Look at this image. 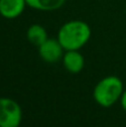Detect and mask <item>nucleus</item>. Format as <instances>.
Returning a JSON list of instances; mask_svg holds the SVG:
<instances>
[{
  "label": "nucleus",
  "mask_w": 126,
  "mask_h": 127,
  "mask_svg": "<svg viewBox=\"0 0 126 127\" xmlns=\"http://www.w3.org/2000/svg\"><path fill=\"white\" fill-rule=\"evenodd\" d=\"M92 29L83 20H70L59 28L57 39L65 50H79L89 41Z\"/></svg>",
  "instance_id": "1"
},
{
  "label": "nucleus",
  "mask_w": 126,
  "mask_h": 127,
  "mask_svg": "<svg viewBox=\"0 0 126 127\" xmlns=\"http://www.w3.org/2000/svg\"><path fill=\"white\" fill-rule=\"evenodd\" d=\"M124 85L123 81L117 76H106L102 78L93 90V97L96 104L104 108L113 106L117 100L121 99Z\"/></svg>",
  "instance_id": "2"
},
{
  "label": "nucleus",
  "mask_w": 126,
  "mask_h": 127,
  "mask_svg": "<svg viewBox=\"0 0 126 127\" xmlns=\"http://www.w3.org/2000/svg\"><path fill=\"white\" fill-rule=\"evenodd\" d=\"M21 119L19 104L8 97H0V127H19Z\"/></svg>",
  "instance_id": "3"
},
{
  "label": "nucleus",
  "mask_w": 126,
  "mask_h": 127,
  "mask_svg": "<svg viewBox=\"0 0 126 127\" xmlns=\"http://www.w3.org/2000/svg\"><path fill=\"white\" fill-rule=\"evenodd\" d=\"M65 49L63 48L62 44L59 40L56 38H48L45 42H42L39 47H38V53L39 56L44 62L54 64L57 63L63 59Z\"/></svg>",
  "instance_id": "4"
},
{
  "label": "nucleus",
  "mask_w": 126,
  "mask_h": 127,
  "mask_svg": "<svg viewBox=\"0 0 126 127\" xmlns=\"http://www.w3.org/2000/svg\"><path fill=\"white\" fill-rule=\"evenodd\" d=\"M27 7L26 0H0V16L6 19H16Z\"/></svg>",
  "instance_id": "5"
},
{
  "label": "nucleus",
  "mask_w": 126,
  "mask_h": 127,
  "mask_svg": "<svg viewBox=\"0 0 126 127\" xmlns=\"http://www.w3.org/2000/svg\"><path fill=\"white\" fill-rule=\"evenodd\" d=\"M62 60L65 69L70 74L82 71L85 66L84 56L79 53V50H65Z\"/></svg>",
  "instance_id": "6"
},
{
  "label": "nucleus",
  "mask_w": 126,
  "mask_h": 127,
  "mask_svg": "<svg viewBox=\"0 0 126 127\" xmlns=\"http://www.w3.org/2000/svg\"><path fill=\"white\" fill-rule=\"evenodd\" d=\"M27 7L38 11H55L65 4L66 0H26Z\"/></svg>",
  "instance_id": "7"
},
{
  "label": "nucleus",
  "mask_w": 126,
  "mask_h": 127,
  "mask_svg": "<svg viewBox=\"0 0 126 127\" xmlns=\"http://www.w3.org/2000/svg\"><path fill=\"white\" fill-rule=\"evenodd\" d=\"M26 35L29 42L37 47H39L42 42H45L48 39L47 30L45 29V27H42L41 25H38V24H33L31 26H29V28L27 29Z\"/></svg>",
  "instance_id": "8"
},
{
  "label": "nucleus",
  "mask_w": 126,
  "mask_h": 127,
  "mask_svg": "<svg viewBox=\"0 0 126 127\" xmlns=\"http://www.w3.org/2000/svg\"><path fill=\"white\" fill-rule=\"evenodd\" d=\"M120 101H121V106H122V108L126 112V89H124V92H123Z\"/></svg>",
  "instance_id": "9"
},
{
  "label": "nucleus",
  "mask_w": 126,
  "mask_h": 127,
  "mask_svg": "<svg viewBox=\"0 0 126 127\" xmlns=\"http://www.w3.org/2000/svg\"><path fill=\"white\" fill-rule=\"evenodd\" d=\"M125 13H126V8H125Z\"/></svg>",
  "instance_id": "10"
}]
</instances>
